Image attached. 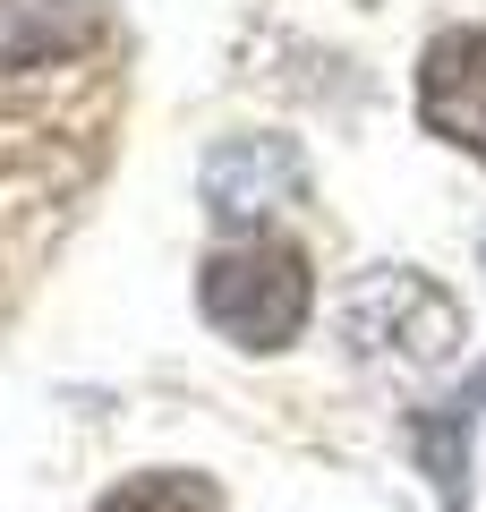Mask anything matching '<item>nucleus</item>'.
Returning a JSON list of instances; mask_svg holds the SVG:
<instances>
[{"instance_id":"5","label":"nucleus","mask_w":486,"mask_h":512,"mask_svg":"<svg viewBox=\"0 0 486 512\" xmlns=\"http://www.w3.org/2000/svg\"><path fill=\"white\" fill-rule=\"evenodd\" d=\"M478 402H486V367L452 393V402H427L410 410V453L427 470V487L444 504H469V427H478Z\"/></svg>"},{"instance_id":"1","label":"nucleus","mask_w":486,"mask_h":512,"mask_svg":"<svg viewBox=\"0 0 486 512\" xmlns=\"http://www.w3.org/2000/svg\"><path fill=\"white\" fill-rule=\"evenodd\" d=\"M197 308L214 333H231L239 350H290L316 316V274H307L299 239H239L214 248L197 274Z\"/></svg>"},{"instance_id":"6","label":"nucleus","mask_w":486,"mask_h":512,"mask_svg":"<svg viewBox=\"0 0 486 512\" xmlns=\"http://www.w3.org/2000/svg\"><path fill=\"white\" fill-rule=\"evenodd\" d=\"M94 512H222V487L197 470H145V478H120Z\"/></svg>"},{"instance_id":"3","label":"nucleus","mask_w":486,"mask_h":512,"mask_svg":"<svg viewBox=\"0 0 486 512\" xmlns=\"http://www.w3.org/2000/svg\"><path fill=\"white\" fill-rule=\"evenodd\" d=\"M418 120H427V137L486 163V26H461V35L427 43V60H418Z\"/></svg>"},{"instance_id":"4","label":"nucleus","mask_w":486,"mask_h":512,"mask_svg":"<svg viewBox=\"0 0 486 512\" xmlns=\"http://www.w3.org/2000/svg\"><path fill=\"white\" fill-rule=\"evenodd\" d=\"M299 197H307V171H299V154L282 137H222L205 154V205L222 222H256V214L299 205Z\"/></svg>"},{"instance_id":"2","label":"nucleus","mask_w":486,"mask_h":512,"mask_svg":"<svg viewBox=\"0 0 486 512\" xmlns=\"http://www.w3.org/2000/svg\"><path fill=\"white\" fill-rule=\"evenodd\" d=\"M342 333L367 359H401V367H435L461 350V299L444 282L410 274V265H384L359 291L342 299Z\"/></svg>"}]
</instances>
